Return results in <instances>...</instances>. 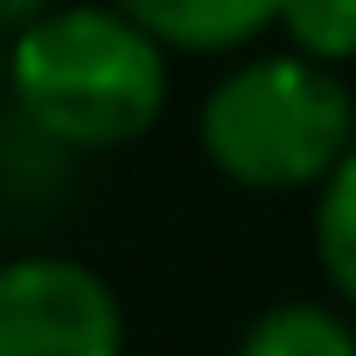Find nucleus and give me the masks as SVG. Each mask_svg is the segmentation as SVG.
I'll return each instance as SVG.
<instances>
[{
	"label": "nucleus",
	"mask_w": 356,
	"mask_h": 356,
	"mask_svg": "<svg viewBox=\"0 0 356 356\" xmlns=\"http://www.w3.org/2000/svg\"><path fill=\"white\" fill-rule=\"evenodd\" d=\"M126 15L161 42V56H231L280 29V8L266 0H140Z\"/></svg>",
	"instance_id": "obj_4"
},
{
	"label": "nucleus",
	"mask_w": 356,
	"mask_h": 356,
	"mask_svg": "<svg viewBox=\"0 0 356 356\" xmlns=\"http://www.w3.org/2000/svg\"><path fill=\"white\" fill-rule=\"evenodd\" d=\"M314 259H321L328 286L356 307V147H349V161L321 182V203H314Z\"/></svg>",
	"instance_id": "obj_6"
},
{
	"label": "nucleus",
	"mask_w": 356,
	"mask_h": 356,
	"mask_svg": "<svg viewBox=\"0 0 356 356\" xmlns=\"http://www.w3.org/2000/svg\"><path fill=\"white\" fill-rule=\"evenodd\" d=\"M280 35L293 56L342 70L356 56V0H293V8H280Z\"/></svg>",
	"instance_id": "obj_7"
},
{
	"label": "nucleus",
	"mask_w": 356,
	"mask_h": 356,
	"mask_svg": "<svg viewBox=\"0 0 356 356\" xmlns=\"http://www.w3.org/2000/svg\"><path fill=\"white\" fill-rule=\"evenodd\" d=\"M238 356H356V328L321 300H280L238 335Z\"/></svg>",
	"instance_id": "obj_5"
},
{
	"label": "nucleus",
	"mask_w": 356,
	"mask_h": 356,
	"mask_svg": "<svg viewBox=\"0 0 356 356\" xmlns=\"http://www.w3.org/2000/svg\"><path fill=\"white\" fill-rule=\"evenodd\" d=\"M349 84L293 49L231 63L196 112L210 168L238 189H321L349 161Z\"/></svg>",
	"instance_id": "obj_2"
},
{
	"label": "nucleus",
	"mask_w": 356,
	"mask_h": 356,
	"mask_svg": "<svg viewBox=\"0 0 356 356\" xmlns=\"http://www.w3.org/2000/svg\"><path fill=\"white\" fill-rule=\"evenodd\" d=\"M0 105H8V35H0Z\"/></svg>",
	"instance_id": "obj_8"
},
{
	"label": "nucleus",
	"mask_w": 356,
	"mask_h": 356,
	"mask_svg": "<svg viewBox=\"0 0 356 356\" xmlns=\"http://www.w3.org/2000/svg\"><path fill=\"white\" fill-rule=\"evenodd\" d=\"M119 293L63 252H29L0 266V356H119Z\"/></svg>",
	"instance_id": "obj_3"
},
{
	"label": "nucleus",
	"mask_w": 356,
	"mask_h": 356,
	"mask_svg": "<svg viewBox=\"0 0 356 356\" xmlns=\"http://www.w3.org/2000/svg\"><path fill=\"white\" fill-rule=\"evenodd\" d=\"M8 105L63 154L140 140L168 105V56L126 8H42L8 42Z\"/></svg>",
	"instance_id": "obj_1"
}]
</instances>
